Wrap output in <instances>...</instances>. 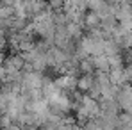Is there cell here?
<instances>
[{
  "label": "cell",
  "instance_id": "obj_1",
  "mask_svg": "<svg viewBox=\"0 0 132 130\" xmlns=\"http://www.w3.org/2000/svg\"><path fill=\"white\" fill-rule=\"evenodd\" d=\"M125 79H127V71H123V70H121V66L112 68V71H111V75H109L111 84L120 86V84H123V80H125Z\"/></svg>",
  "mask_w": 132,
  "mask_h": 130
},
{
  "label": "cell",
  "instance_id": "obj_2",
  "mask_svg": "<svg viewBox=\"0 0 132 130\" xmlns=\"http://www.w3.org/2000/svg\"><path fill=\"white\" fill-rule=\"evenodd\" d=\"M120 103H121V107H125V109L130 110L132 109V89L125 87V89L120 93Z\"/></svg>",
  "mask_w": 132,
  "mask_h": 130
},
{
  "label": "cell",
  "instance_id": "obj_3",
  "mask_svg": "<svg viewBox=\"0 0 132 130\" xmlns=\"http://www.w3.org/2000/svg\"><path fill=\"white\" fill-rule=\"evenodd\" d=\"M55 84L61 87V89H66V87H71V86H73V84H75V80H73L70 75H64V77H61Z\"/></svg>",
  "mask_w": 132,
  "mask_h": 130
},
{
  "label": "cell",
  "instance_id": "obj_4",
  "mask_svg": "<svg viewBox=\"0 0 132 130\" xmlns=\"http://www.w3.org/2000/svg\"><path fill=\"white\" fill-rule=\"evenodd\" d=\"M79 87L80 89H93V77L86 75L84 79H80L79 80Z\"/></svg>",
  "mask_w": 132,
  "mask_h": 130
},
{
  "label": "cell",
  "instance_id": "obj_5",
  "mask_svg": "<svg viewBox=\"0 0 132 130\" xmlns=\"http://www.w3.org/2000/svg\"><path fill=\"white\" fill-rule=\"evenodd\" d=\"M88 130H102V127L98 125V123H95V121H91L88 125Z\"/></svg>",
  "mask_w": 132,
  "mask_h": 130
},
{
  "label": "cell",
  "instance_id": "obj_6",
  "mask_svg": "<svg viewBox=\"0 0 132 130\" xmlns=\"http://www.w3.org/2000/svg\"><path fill=\"white\" fill-rule=\"evenodd\" d=\"M88 23L89 25H96V23H98V16H96V14H91L89 20H88Z\"/></svg>",
  "mask_w": 132,
  "mask_h": 130
},
{
  "label": "cell",
  "instance_id": "obj_7",
  "mask_svg": "<svg viewBox=\"0 0 132 130\" xmlns=\"http://www.w3.org/2000/svg\"><path fill=\"white\" fill-rule=\"evenodd\" d=\"M127 79H130V80H132V64L129 66V70H127Z\"/></svg>",
  "mask_w": 132,
  "mask_h": 130
},
{
  "label": "cell",
  "instance_id": "obj_8",
  "mask_svg": "<svg viewBox=\"0 0 132 130\" xmlns=\"http://www.w3.org/2000/svg\"><path fill=\"white\" fill-rule=\"evenodd\" d=\"M2 38H4V32H2V29H0V39H2Z\"/></svg>",
  "mask_w": 132,
  "mask_h": 130
}]
</instances>
